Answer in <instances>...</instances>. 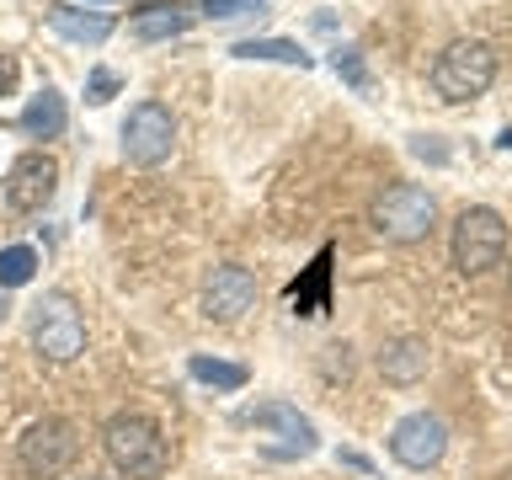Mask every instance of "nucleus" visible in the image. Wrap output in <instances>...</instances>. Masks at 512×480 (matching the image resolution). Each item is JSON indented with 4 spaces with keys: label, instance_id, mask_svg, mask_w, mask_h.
<instances>
[{
    "label": "nucleus",
    "instance_id": "aec40b11",
    "mask_svg": "<svg viewBox=\"0 0 512 480\" xmlns=\"http://www.w3.org/2000/svg\"><path fill=\"white\" fill-rule=\"evenodd\" d=\"M336 75H342L347 86H358V91H368V70H363L358 48H336Z\"/></svg>",
    "mask_w": 512,
    "mask_h": 480
},
{
    "label": "nucleus",
    "instance_id": "9b49d317",
    "mask_svg": "<svg viewBox=\"0 0 512 480\" xmlns=\"http://www.w3.org/2000/svg\"><path fill=\"white\" fill-rule=\"evenodd\" d=\"M54 187H59V160L54 155L27 150V155L11 160V171H6V203L11 208L32 214V208H43L48 198H54Z\"/></svg>",
    "mask_w": 512,
    "mask_h": 480
},
{
    "label": "nucleus",
    "instance_id": "4468645a",
    "mask_svg": "<svg viewBox=\"0 0 512 480\" xmlns=\"http://www.w3.org/2000/svg\"><path fill=\"white\" fill-rule=\"evenodd\" d=\"M427 342H416V336H400V342H384L379 347V374L384 384H416L427 374Z\"/></svg>",
    "mask_w": 512,
    "mask_h": 480
},
{
    "label": "nucleus",
    "instance_id": "4be33fe9",
    "mask_svg": "<svg viewBox=\"0 0 512 480\" xmlns=\"http://www.w3.org/2000/svg\"><path fill=\"white\" fill-rule=\"evenodd\" d=\"M267 0H203V16H219V22H230V16H251L262 11Z\"/></svg>",
    "mask_w": 512,
    "mask_h": 480
},
{
    "label": "nucleus",
    "instance_id": "f3484780",
    "mask_svg": "<svg viewBox=\"0 0 512 480\" xmlns=\"http://www.w3.org/2000/svg\"><path fill=\"white\" fill-rule=\"evenodd\" d=\"M235 59H272V64H299V70H310V54H304L299 43H288V38H240L230 48Z\"/></svg>",
    "mask_w": 512,
    "mask_h": 480
},
{
    "label": "nucleus",
    "instance_id": "a211bd4d",
    "mask_svg": "<svg viewBox=\"0 0 512 480\" xmlns=\"http://www.w3.org/2000/svg\"><path fill=\"white\" fill-rule=\"evenodd\" d=\"M187 374L198 379V384H214V390H240V384H246L251 374H246V363H224V358H192L187 363Z\"/></svg>",
    "mask_w": 512,
    "mask_h": 480
},
{
    "label": "nucleus",
    "instance_id": "9d476101",
    "mask_svg": "<svg viewBox=\"0 0 512 480\" xmlns=\"http://www.w3.org/2000/svg\"><path fill=\"white\" fill-rule=\"evenodd\" d=\"M256 304V278H251V267H235V262H224L214 267L203 278V315L208 320H219V326H230V320H240Z\"/></svg>",
    "mask_w": 512,
    "mask_h": 480
},
{
    "label": "nucleus",
    "instance_id": "39448f33",
    "mask_svg": "<svg viewBox=\"0 0 512 480\" xmlns=\"http://www.w3.org/2000/svg\"><path fill=\"white\" fill-rule=\"evenodd\" d=\"M507 251V224L496 208H464L454 219V267L464 278H480V272H491L502 262Z\"/></svg>",
    "mask_w": 512,
    "mask_h": 480
},
{
    "label": "nucleus",
    "instance_id": "7ed1b4c3",
    "mask_svg": "<svg viewBox=\"0 0 512 480\" xmlns=\"http://www.w3.org/2000/svg\"><path fill=\"white\" fill-rule=\"evenodd\" d=\"M491 80H496V54L480 38H454L432 64V91L443 102H475V96L491 91Z\"/></svg>",
    "mask_w": 512,
    "mask_h": 480
},
{
    "label": "nucleus",
    "instance_id": "f03ea898",
    "mask_svg": "<svg viewBox=\"0 0 512 480\" xmlns=\"http://www.w3.org/2000/svg\"><path fill=\"white\" fill-rule=\"evenodd\" d=\"M27 331H32V347H38L48 363H70L86 352V320H80V304L64 294V288H48V294L32 304Z\"/></svg>",
    "mask_w": 512,
    "mask_h": 480
},
{
    "label": "nucleus",
    "instance_id": "a878e982",
    "mask_svg": "<svg viewBox=\"0 0 512 480\" xmlns=\"http://www.w3.org/2000/svg\"><path fill=\"white\" fill-rule=\"evenodd\" d=\"M496 144H502V150H512V128H507V134H502V139H496Z\"/></svg>",
    "mask_w": 512,
    "mask_h": 480
},
{
    "label": "nucleus",
    "instance_id": "ddd939ff",
    "mask_svg": "<svg viewBox=\"0 0 512 480\" xmlns=\"http://www.w3.org/2000/svg\"><path fill=\"white\" fill-rule=\"evenodd\" d=\"M198 22V11L182 6V0H155V6H144L134 16V38L139 43H160V38H176V32H187Z\"/></svg>",
    "mask_w": 512,
    "mask_h": 480
},
{
    "label": "nucleus",
    "instance_id": "b1692460",
    "mask_svg": "<svg viewBox=\"0 0 512 480\" xmlns=\"http://www.w3.org/2000/svg\"><path fill=\"white\" fill-rule=\"evenodd\" d=\"M342 464H352V470H363V475H374V464H368L363 454H342Z\"/></svg>",
    "mask_w": 512,
    "mask_h": 480
},
{
    "label": "nucleus",
    "instance_id": "6e6552de",
    "mask_svg": "<svg viewBox=\"0 0 512 480\" xmlns=\"http://www.w3.org/2000/svg\"><path fill=\"white\" fill-rule=\"evenodd\" d=\"M240 427H262V432H278V448H267L272 459H294V454H315V422L310 416H299V406H288V400H262V406H246L235 411Z\"/></svg>",
    "mask_w": 512,
    "mask_h": 480
},
{
    "label": "nucleus",
    "instance_id": "cd10ccee",
    "mask_svg": "<svg viewBox=\"0 0 512 480\" xmlns=\"http://www.w3.org/2000/svg\"><path fill=\"white\" fill-rule=\"evenodd\" d=\"M86 480H102V475H86Z\"/></svg>",
    "mask_w": 512,
    "mask_h": 480
},
{
    "label": "nucleus",
    "instance_id": "dca6fc26",
    "mask_svg": "<svg viewBox=\"0 0 512 480\" xmlns=\"http://www.w3.org/2000/svg\"><path fill=\"white\" fill-rule=\"evenodd\" d=\"M331 246H320V256L310 262V272L288 288V299H294V310L299 315H320V310H331Z\"/></svg>",
    "mask_w": 512,
    "mask_h": 480
},
{
    "label": "nucleus",
    "instance_id": "bb28decb",
    "mask_svg": "<svg viewBox=\"0 0 512 480\" xmlns=\"http://www.w3.org/2000/svg\"><path fill=\"white\" fill-rule=\"evenodd\" d=\"M91 6H107V0H91Z\"/></svg>",
    "mask_w": 512,
    "mask_h": 480
},
{
    "label": "nucleus",
    "instance_id": "1a4fd4ad",
    "mask_svg": "<svg viewBox=\"0 0 512 480\" xmlns=\"http://www.w3.org/2000/svg\"><path fill=\"white\" fill-rule=\"evenodd\" d=\"M443 448H448V427H443V416H432V411L400 416L395 432H390V454L406 464V470H432V464L443 459Z\"/></svg>",
    "mask_w": 512,
    "mask_h": 480
},
{
    "label": "nucleus",
    "instance_id": "2eb2a0df",
    "mask_svg": "<svg viewBox=\"0 0 512 480\" xmlns=\"http://www.w3.org/2000/svg\"><path fill=\"white\" fill-rule=\"evenodd\" d=\"M64 123H70V107H64V96H59L54 86H43V91L22 107V134H27V139H59Z\"/></svg>",
    "mask_w": 512,
    "mask_h": 480
},
{
    "label": "nucleus",
    "instance_id": "20e7f679",
    "mask_svg": "<svg viewBox=\"0 0 512 480\" xmlns=\"http://www.w3.org/2000/svg\"><path fill=\"white\" fill-rule=\"evenodd\" d=\"M368 219H374V230L384 240H422V235H432V224H438V203H432L427 187L395 182V187H384L374 198Z\"/></svg>",
    "mask_w": 512,
    "mask_h": 480
},
{
    "label": "nucleus",
    "instance_id": "423d86ee",
    "mask_svg": "<svg viewBox=\"0 0 512 480\" xmlns=\"http://www.w3.org/2000/svg\"><path fill=\"white\" fill-rule=\"evenodd\" d=\"M80 454V438L70 422H59V416H43V422H32L22 432V443H16V459H22V470L32 480H54L75 464Z\"/></svg>",
    "mask_w": 512,
    "mask_h": 480
},
{
    "label": "nucleus",
    "instance_id": "5701e85b",
    "mask_svg": "<svg viewBox=\"0 0 512 480\" xmlns=\"http://www.w3.org/2000/svg\"><path fill=\"white\" fill-rule=\"evenodd\" d=\"M16 80H22V64H16V54H0V96H11Z\"/></svg>",
    "mask_w": 512,
    "mask_h": 480
},
{
    "label": "nucleus",
    "instance_id": "6ab92c4d",
    "mask_svg": "<svg viewBox=\"0 0 512 480\" xmlns=\"http://www.w3.org/2000/svg\"><path fill=\"white\" fill-rule=\"evenodd\" d=\"M32 272H38V251H32V246H6V251H0V294L32 283Z\"/></svg>",
    "mask_w": 512,
    "mask_h": 480
},
{
    "label": "nucleus",
    "instance_id": "c85d7f7f",
    "mask_svg": "<svg viewBox=\"0 0 512 480\" xmlns=\"http://www.w3.org/2000/svg\"><path fill=\"white\" fill-rule=\"evenodd\" d=\"M507 480H512V475H507Z\"/></svg>",
    "mask_w": 512,
    "mask_h": 480
},
{
    "label": "nucleus",
    "instance_id": "f8f14e48",
    "mask_svg": "<svg viewBox=\"0 0 512 480\" xmlns=\"http://www.w3.org/2000/svg\"><path fill=\"white\" fill-rule=\"evenodd\" d=\"M48 16V27L59 32V38H70V43H107L112 38V16L107 11H75V6H64V0H48L43 6Z\"/></svg>",
    "mask_w": 512,
    "mask_h": 480
},
{
    "label": "nucleus",
    "instance_id": "393cba45",
    "mask_svg": "<svg viewBox=\"0 0 512 480\" xmlns=\"http://www.w3.org/2000/svg\"><path fill=\"white\" fill-rule=\"evenodd\" d=\"M6 310H11V304H6V294H0V326H6Z\"/></svg>",
    "mask_w": 512,
    "mask_h": 480
},
{
    "label": "nucleus",
    "instance_id": "f257e3e1",
    "mask_svg": "<svg viewBox=\"0 0 512 480\" xmlns=\"http://www.w3.org/2000/svg\"><path fill=\"white\" fill-rule=\"evenodd\" d=\"M102 448H107L112 470H118L123 480H160L166 464H171V448H166V438H160V427L150 422V416H134V411L112 416L107 432H102Z\"/></svg>",
    "mask_w": 512,
    "mask_h": 480
},
{
    "label": "nucleus",
    "instance_id": "412c9836",
    "mask_svg": "<svg viewBox=\"0 0 512 480\" xmlns=\"http://www.w3.org/2000/svg\"><path fill=\"white\" fill-rule=\"evenodd\" d=\"M112 96H118V75L96 64L91 80H86V102H91V107H102V102H112Z\"/></svg>",
    "mask_w": 512,
    "mask_h": 480
},
{
    "label": "nucleus",
    "instance_id": "0eeeda50",
    "mask_svg": "<svg viewBox=\"0 0 512 480\" xmlns=\"http://www.w3.org/2000/svg\"><path fill=\"white\" fill-rule=\"evenodd\" d=\"M176 150V118L166 102H139L123 118V155L134 166H160Z\"/></svg>",
    "mask_w": 512,
    "mask_h": 480
}]
</instances>
